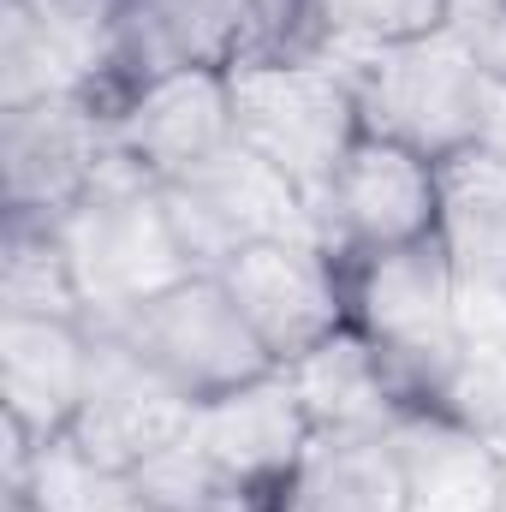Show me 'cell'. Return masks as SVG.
<instances>
[{
  "label": "cell",
  "instance_id": "1",
  "mask_svg": "<svg viewBox=\"0 0 506 512\" xmlns=\"http://www.w3.org/2000/svg\"><path fill=\"white\" fill-rule=\"evenodd\" d=\"M346 304H352V328L381 352L399 399L441 405V393L465 358V340H471L459 280L441 245L423 239V245L346 262Z\"/></svg>",
  "mask_w": 506,
  "mask_h": 512
},
{
  "label": "cell",
  "instance_id": "2",
  "mask_svg": "<svg viewBox=\"0 0 506 512\" xmlns=\"http://www.w3.org/2000/svg\"><path fill=\"white\" fill-rule=\"evenodd\" d=\"M54 239L66 251L84 322H114V316H126L143 298H155L191 274V262L173 239L161 185L131 173L126 161H114L54 221Z\"/></svg>",
  "mask_w": 506,
  "mask_h": 512
},
{
  "label": "cell",
  "instance_id": "3",
  "mask_svg": "<svg viewBox=\"0 0 506 512\" xmlns=\"http://www.w3.org/2000/svg\"><path fill=\"white\" fill-rule=\"evenodd\" d=\"M346 66L358 90V120L370 137L405 143L429 161H453L477 149L495 72L447 30L381 48V54H358Z\"/></svg>",
  "mask_w": 506,
  "mask_h": 512
},
{
  "label": "cell",
  "instance_id": "4",
  "mask_svg": "<svg viewBox=\"0 0 506 512\" xmlns=\"http://www.w3.org/2000/svg\"><path fill=\"white\" fill-rule=\"evenodd\" d=\"M233 78V131L268 167H280L316 209L346 149L364 137L352 66L340 54L298 66H245Z\"/></svg>",
  "mask_w": 506,
  "mask_h": 512
},
{
  "label": "cell",
  "instance_id": "5",
  "mask_svg": "<svg viewBox=\"0 0 506 512\" xmlns=\"http://www.w3.org/2000/svg\"><path fill=\"white\" fill-rule=\"evenodd\" d=\"M90 328L120 334L131 352L161 382L179 387L191 405L280 370L268 358V346L256 340V328L245 322V310H239V298L227 292L221 274H185L167 292L143 298L137 310L114 316V322H90Z\"/></svg>",
  "mask_w": 506,
  "mask_h": 512
},
{
  "label": "cell",
  "instance_id": "6",
  "mask_svg": "<svg viewBox=\"0 0 506 512\" xmlns=\"http://www.w3.org/2000/svg\"><path fill=\"white\" fill-rule=\"evenodd\" d=\"M161 203H167L173 239H179V251L191 262V274H221L233 256H245L251 245L316 233L310 197L280 167H268L256 149H245L239 137L221 155H209L203 167L167 179Z\"/></svg>",
  "mask_w": 506,
  "mask_h": 512
},
{
  "label": "cell",
  "instance_id": "7",
  "mask_svg": "<svg viewBox=\"0 0 506 512\" xmlns=\"http://www.w3.org/2000/svg\"><path fill=\"white\" fill-rule=\"evenodd\" d=\"M131 0H0V108L96 96L114 108Z\"/></svg>",
  "mask_w": 506,
  "mask_h": 512
},
{
  "label": "cell",
  "instance_id": "8",
  "mask_svg": "<svg viewBox=\"0 0 506 512\" xmlns=\"http://www.w3.org/2000/svg\"><path fill=\"white\" fill-rule=\"evenodd\" d=\"M435 221H441V161L370 131L346 149L340 173L316 197V233L346 262L423 245L435 239Z\"/></svg>",
  "mask_w": 506,
  "mask_h": 512
},
{
  "label": "cell",
  "instance_id": "9",
  "mask_svg": "<svg viewBox=\"0 0 506 512\" xmlns=\"http://www.w3.org/2000/svg\"><path fill=\"white\" fill-rule=\"evenodd\" d=\"M108 102L48 96L0 108V203L24 221H60L108 167H114Z\"/></svg>",
  "mask_w": 506,
  "mask_h": 512
},
{
  "label": "cell",
  "instance_id": "10",
  "mask_svg": "<svg viewBox=\"0 0 506 512\" xmlns=\"http://www.w3.org/2000/svg\"><path fill=\"white\" fill-rule=\"evenodd\" d=\"M221 280L280 370L298 364L304 352H316L322 340H334L340 328H352L346 256H334L316 233L251 245L221 268Z\"/></svg>",
  "mask_w": 506,
  "mask_h": 512
},
{
  "label": "cell",
  "instance_id": "11",
  "mask_svg": "<svg viewBox=\"0 0 506 512\" xmlns=\"http://www.w3.org/2000/svg\"><path fill=\"white\" fill-rule=\"evenodd\" d=\"M114 155L149 185H167L209 155H221L233 131V78L227 72H167L149 84H131L108 108Z\"/></svg>",
  "mask_w": 506,
  "mask_h": 512
},
{
  "label": "cell",
  "instance_id": "12",
  "mask_svg": "<svg viewBox=\"0 0 506 512\" xmlns=\"http://www.w3.org/2000/svg\"><path fill=\"white\" fill-rule=\"evenodd\" d=\"M185 435L197 441V453H203L233 489H245L256 507L268 512L280 477L298 465V453H304V441L316 435V423H310L304 399L292 393L286 370H268V376L233 387V393H215V399L191 405Z\"/></svg>",
  "mask_w": 506,
  "mask_h": 512
},
{
  "label": "cell",
  "instance_id": "13",
  "mask_svg": "<svg viewBox=\"0 0 506 512\" xmlns=\"http://www.w3.org/2000/svg\"><path fill=\"white\" fill-rule=\"evenodd\" d=\"M191 423V399L173 382H161L120 334L96 328V364H90V387L84 405L72 417V435L108 459L114 471H137L149 453H161L167 441H179Z\"/></svg>",
  "mask_w": 506,
  "mask_h": 512
},
{
  "label": "cell",
  "instance_id": "14",
  "mask_svg": "<svg viewBox=\"0 0 506 512\" xmlns=\"http://www.w3.org/2000/svg\"><path fill=\"white\" fill-rule=\"evenodd\" d=\"M435 245L459 280L465 328H506V161H489L477 149L441 161Z\"/></svg>",
  "mask_w": 506,
  "mask_h": 512
},
{
  "label": "cell",
  "instance_id": "15",
  "mask_svg": "<svg viewBox=\"0 0 506 512\" xmlns=\"http://www.w3.org/2000/svg\"><path fill=\"white\" fill-rule=\"evenodd\" d=\"M96 364L84 316H0V405L30 441L66 435Z\"/></svg>",
  "mask_w": 506,
  "mask_h": 512
},
{
  "label": "cell",
  "instance_id": "16",
  "mask_svg": "<svg viewBox=\"0 0 506 512\" xmlns=\"http://www.w3.org/2000/svg\"><path fill=\"white\" fill-rule=\"evenodd\" d=\"M387 441L405 465L411 512H495L506 495V447L441 405H405Z\"/></svg>",
  "mask_w": 506,
  "mask_h": 512
},
{
  "label": "cell",
  "instance_id": "17",
  "mask_svg": "<svg viewBox=\"0 0 506 512\" xmlns=\"http://www.w3.org/2000/svg\"><path fill=\"white\" fill-rule=\"evenodd\" d=\"M268 512H411L405 465L387 429H316Z\"/></svg>",
  "mask_w": 506,
  "mask_h": 512
},
{
  "label": "cell",
  "instance_id": "18",
  "mask_svg": "<svg viewBox=\"0 0 506 512\" xmlns=\"http://www.w3.org/2000/svg\"><path fill=\"white\" fill-rule=\"evenodd\" d=\"M239 0H131L114 60V102L167 72H233Z\"/></svg>",
  "mask_w": 506,
  "mask_h": 512
},
{
  "label": "cell",
  "instance_id": "19",
  "mask_svg": "<svg viewBox=\"0 0 506 512\" xmlns=\"http://www.w3.org/2000/svg\"><path fill=\"white\" fill-rule=\"evenodd\" d=\"M286 382L304 399L316 429H387L405 411L381 352L358 328H340L334 340H322L316 352L286 364Z\"/></svg>",
  "mask_w": 506,
  "mask_h": 512
},
{
  "label": "cell",
  "instance_id": "20",
  "mask_svg": "<svg viewBox=\"0 0 506 512\" xmlns=\"http://www.w3.org/2000/svg\"><path fill=\"white\" fill-rule=\"evenodd\" d=\"M0 316H84L66 251L54 239V221L6 215V251H0Z\"/></svg>",
  "mask_w": 506,
  "mask_h": 512
},
{
  "label": "cell",
  "instance_id": "21",
  "mask_svg": "<svg viewBox=\"0 0 506 512\" xmlns=\"http://www.w3.org/2000/svg\"><path fill=\"white\" fill-rule=\"evenodd\" d=\"M322 12H328L334 54L358 60V54H381V48L435 36L447 0H322Z\"/></svg>",
  "mask_w": 506,
  "mask_h": 512
},
{
  "label": "cell",
  "instance_id": "22",
  "mask_svg": "<svg viewBox=\"0 0 506 512\" xmlns=\"http://www.w3.org/2000/svg\"><path fill=\"white\" fill-rule=\"evenodd\" d=\"M441 30L453 42H465L489 72L506 60V0H447Z\"/></svg>",
  "mask_w": 506,
  "mask_h": 512
},
{
  "label": "cell",
  "instance_id": "23",
  "mask_svg": "<svg viewBox=\"0 0 506 512\" xmlns=\"http://www.w3.org/2000/svg\"><path fill=\"white\" fill-rule=\"evenodd\" d=\"M108 512H155V507H149V501H143V495H137V489H131L126 501H120V507H108Z\"/></svg>",
  "mask_w": 506,
  "mask_h": 512
},
{
  "label": "cell",
  "instance_id": "24",
  "mask_svg": "<svg viewBox=\"0 0 506 512\" xmlns=\"http://www.w3.org/2000/svg\"><path fill=\"white\" fill-rule=\"evenodd\" d=\"M495 78H501V84H506V60H501V66H495Z\"/></svg>",
  "mask_w": 506,
  "mask_h": 512
}]
</instances>
